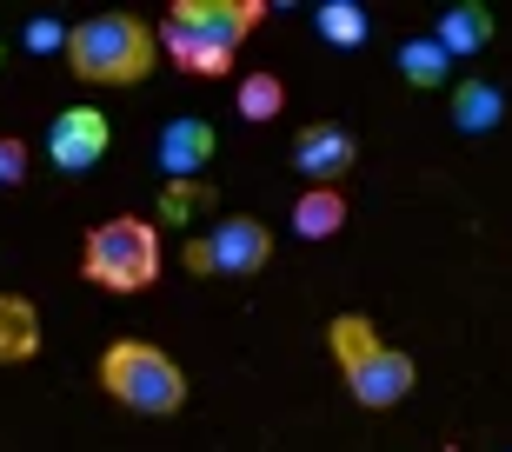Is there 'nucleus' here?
Listing matches in <instances>:
<instances>
[{
	"instance_id": "obj_7",
	"label": "nucleus",
	"mask_w": 512,
	"mask_h": 452,
	"mask_svg": "<svg viewBox=\"0 0 512 452\" xmlns=\"http://www.w3.org/2000/svg\"><path fill=\"white\" fill-rule=\"evenodd\" d=\"M107 140H114V127H107L100 107H67L54 127H47V160H54L60 173H87V167H100Z\"/></svg>"
},
{
	"instance_id": "obj_10",
	"label": "nucleus",
	"mask_w": 512,
	"mask_h": 452,
	"mask_svg": "<svg viewBox=\"0 0 512 452\" xmlns=\"http://www.w3.org/2000/svg\"><path fill=\"white\" fill-rule=\"evenodd\" d=\"M40 353V313L34 300L20 293H0V366H20V359Z\"/></svg>"
},
{
	"instance_id": "obj_12",
	"label": "nucleus",
	"mask_w": 512,
	"mask_h": 452,
	"mask_svg": "<svg viewBox=\"0 0 512 452\" xmlns=\"http://www.w3.org/2000/svg\"><path fill=\"white\" fill-rule=\"evenodd\" d=\"M340 226H346L340 187H306L300 193V207H293V233H300V240H333Z\"/></svg>"
},
{
	"instance_id": "obj_16",
	"label": "nucleus",
	"mask_w": 512,
	"mask_h": 452,
	"mask_svg": "<svg viewBox=\"0 0 512 452\" xmlns=\"http://www.w3.org/2000/svg\"><path fill=\"white\" fill-rule=\"evenodd\" d=\"M320 34L333 40V47H366V7H353V0L320 7Z\"/></svg>"
},
{
	"instance_id": "obj_8",
	"label": "nucleus",
	"mask_w": 512,
	"mask_h": 452,
	"mask_svg": "<svg viewBox=\"0 0 512 452\" xmlns=\"http://www.w3.org/2000/svg\"><path fill=\"white\" fill-rule=\"evenodd\" d=\"M360 160V147H353V133L346 127H326V120H313V127H300V140H293V167L313 180V187H333L346 167Z\"/></svg>"
},
{
	"instance_id": "obj_9",
	"label": "nucleus",
	"mask_w": 512,
	"mask_h": 452,
	"mask_svg": "<svg viewBox=\"0 0 512 452\" xmlns=\"http://www.w3.org/2000/svg\"><path fill=\"white\" fill-rule=\"evenodd\" d=\"M213 153H220V133L207 120H193V113L160 127V167H167V180H200Z\"/></svg>"
},
{
	"instance_id": "obj_3",
	"label": "nucleus",
	"mask_w": 512,
	"mask_h": 452,
	"mask_svg": "<svg viewBox=\"0 0 512 452\" xmlns=\"http://www.w3.org/2000/svg\"><path fill=\"white\" fill-rule=\"evenodd\" d=\"M153 60H160V47L140 14H94L67 27V67L94 87H140L153 74Z\"/></svg>"
},
{
	"instance_id": "obj_19",
	"label": "nucleus",
	"mask_w": 512,
	"mask_h": 452,
	"mask_svg": "<svg viewBox=\"0 0 512 452\" xmlns=\"http://www.w3.org/2000/svg\"><path fill=\"white\" fill-rule=\"evenodd\" d=\"M20 180H27V147L14 133H0V187H20Z\"/></svg>"
},
{
	"instance_id": "obj_13",
	"label": "nucleus",
	"mask_w": 512,
	"mask_h": 452,
	"mask_svg": "<svg viewBox=\"0 0 512 452\" xmlns=\"http://www.w3.org/2000/svg\"><path fill=\"white\" fill-rule=\"evenodd\" d=\"M506 120V94L499 87H486V80H466L453 94V127L459 133H486V127H499Z\"/></svg>"
},
{
	"instance_id": "obj_14",
	"label": "nucleus",
	"mask_w": 512,
	"mask_h": 452,
	"mask_svg": "<svg viewBox=\"0 0 512 452\" xmlns=\"http://www.w3.org/2000/svg\"><path fill=\"white\" fill-rule=\"evenodd\" d=\"M399 74H406V87H419V94L446 87V54H439V40H406V47H399Z\"/></svg>"
},
{
	"instance_id": "obj_18",
	"label": "nucleus",
	"mask_w": 512,
	"mask_h": 452,
	"mask_svg": "<svg viewBox=\"0 0 512 452\" xmlns=\"http://www.w3.org/2000/svg\"><path fill=\"white\" fill-rule=\"evenodd\" d=\"M20 40H27V54H60V47H67V27H60V20H47V14H34Z\"/></svg>"
},
{
	"instance_id": "obj_11",
	"label": "nucleus",
	"mask_w": 512,
	"mask_h": 452,
	"mask_svg": "<svg viewBox=\"0 0 512 452\" xmlns=\"http://www.w3.org/2000/svg\"><path fill=\"white\" fill-rule=\"evenodd\" d=\"M439 54L453 60V54H479V47H486V40H493V14H486V7H479V0H459V7H446V14H439Z\"/></svg>"
},
{
	"instance_id": "obj_1",
	"label": "nucleus",
	"mask_w": 512,
	"mask_h": 452,
	"mask_svg": "<svg viewBox=\"0 0 512 452\" xmlns=\"http://www.w3.org/2000/svg\"><path fill=\"white\" fill-rule=\"evenodd\" d=\"M266 20V0H173L167 7V60L193 80L233 74L247 34Z\"/></svg>"
},
{
	"instance_id": "obj_5",
	"label": "nucleus",
	"mask_w": 512,
	"mask_h": 452,
	"mask_svg": "<svg viewBox=\"0 0 512 452\" xmlns=\"http://www.w3.org/2000/svg\"><path fill=\"white\" fill-rule=\"evenodd\" d=\"M80 273L107 293H147L160 280V233L153 220H100L80 246Z\"/></svg>"
},
{
	"instance_id": "obj_6",
	"label": "nucleus",
	"mask_w": 512,
	"mask_h": 452,
	"mask_svg": "<svg viewBox=\"0 0 512 452\" xmlns=\"http://www.w3.org/2000/svg\"><path fill=\"white\" fill-rule=\"evenodd\" d=\"M260 266H273V233L253 213H227V220L200 233L187 246V273H227V280H253Z\"/></svg>"
},
{
	"instance_id": "obj_17",
	"label": "nucleus",
	"mask_w": 512,
	"mask_h": 452,
	"mask_svg": "<svg viewBox=\"0 0 512 452\" xmlns=\"http://www.w3.org/2000/svg\"><path fill=\"white\" fill-rule=\"evenodd\" d=\"M280 107H286L280 74H247L240 80V113H247V120H273Z\"/></svg>"
},
{
	"instance_id": "obj_2",
	"label": "nucleus",
	"mask_w": 512,
	"mask_h": 452,
	"mask_svg": "<svg viewBox=\"0 0 512 452\" xmlns=\"http://www.w3.org/2000/svg\"><path fill=\"white\" fill-rule=\"evenodd\" d=\"M326 346H333V359H340V373H346V393L360 399V406H399V399L413 393V353H399V346H386L380 326L366 320V313H340V320L326 326Z\"/></svg>"
},
{
	"instance_id": "obj_15",
	"label": "nucleus",
	"mask_w": 512,
	"mask_h": 452,
	"mask_svg": "<svg viewBox=\"0 0 512 452\" xmlns=\"http://www.w3.org/2000/svg\"><path fill=\"white\" fill-rule=\"evenodd\" d=\"M200 207H213L207 180H167V193H160V220H167V226H187Z\"/></svg>"
},
{
	"instance_id": "obj_4",
	"label": "nucleus",
	"mask_w": 512,
	"mask_h": 452,
	"mask_svg": "<svg viewBox=\"0 0 512 452\" xmlns=\"http://www.w3.org/2000/svg\"><path fill=\"white\" fill-rule=\"evenodd\" d=\"M100 393L120 399L127 413H147V419H167L187 406V373L180 359L147 346V339H114L100 353Z\"/></svg>"
}]
</instances>
